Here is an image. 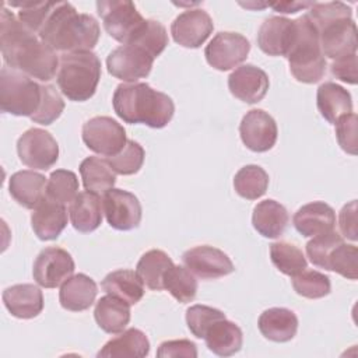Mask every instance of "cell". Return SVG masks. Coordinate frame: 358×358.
<instances>
[{"label": "cell", "mask_w": 358, "mask_h": 358, "mask_svg": "<svg viewBox=\"0 0 358 358\" xmlns=\"http://www.w3.org/2000/svg\"><path fill=\"white\" fill-rule=\"evenodd\" d=\"M204 341L208 350L214 354L220 357H231L242 348L243 334L238 324L225 317L211 324L204 336Z\"/></svg>", "instance_id": "30"}, {"label": "cell", "mask_w": 358, "mask_h": 358, "mask_svg": "<svg viewBox=\"0 0 358 358\" xmlns=\"http://www.w3.org/2000/svg\"><path fill=\"white\" fill-rule=\"evenodd\" d=\"M144 148L134 140H127L123 150L113 155L108 157L106 161L115 171V173L119 175H134L140 171L144 162Z\"/></svg>", "instance_id": "41"}, {"label": "cell", "mask_w": 358, "mask_h": 358, "mask_svg": "<svg viewBox=\"0 0 358 358\" xmlns=\"http://www.w3.org/2000/svg\"><path fill=\"white\" fill-rule=\"evenodd\" d=\"M112 105L123 122L143 123L152 129L165 127L175 113L172 98L147 83L119 84L113 92Z\"/></svg>", "instance_id": "3"}, {"label": "cell", "mask_w": 358, "mask_h": 358, "mask_svg": "<svg viewBox=\"0 0 358 358\" xmlns=\"http://www.w3.org/2000/svg\"><path fill=\"white\" fill-rule=\"evenodd\" d=\"M296 35L287 55L292 76L305 84L317 83L326 73V59L320 48L319 32L305 14L295 20Z\"/></svg>", "instance_id": "4"}, {"label": "cell", "mask_w": 358, "mask_h": 358, "mask_svg": "<svg viewBox=\"0 0 358 358\" xmlns=\"http://www.w3.org/2000/svg\"><path fill=\"white\" fill-rule=\"evenodd\" d=\"M316 105L322 117L331 124H336L341 116L352 112L351 94L344 87L331 81L317 88Z\"/></svg>", "instance_id": "27"}, {"label": "cell", "mask_w": 358, "mask_h": 358, "mask_svg": "<svg viewBox=\"0 0 358 358\" xmlns=\"http://www.w3.org/2000/svg\"><path fill=\"white\" fill-rule=\"evenodd\" d=\"M324 56L337 60L357 53V25L352 18H337L317 29Z\"/></svg>", "instance_id": "17"}, {"label": "cell", "mask_w": 358, "mask_h": 358, "mask_svg": "<svg viewBox=\"0 0 358 358\" xmlns=\"http://www.w3.org/2000/svg\"><path fill=\"white\" fill-rule=\"evenodd\" d=\"M313 4V1H281V3H270L267 6L273 7L275 11L282 14H294L301 8H308Z\"/></svg>", "instance_id": "52"}, {"label": "cell", "mask_w": 358, "mask_h": 358, "mask_svg": "<svg viewBox=\"0 0 358 358\" xmlns=\"http://www.w3.org/2000/svg\"><path fill=\"white\" fill-rule=\"evenodd\" d=\"M338 225L341 234L350 239V241H357V200L350 201L345 204L338 215Z\"/></svg>", "instance_id": "51"}, {"label": "cell", "mask_w": 358, "mask_h": 358, "mask_svg": "<svg viewBox=\"0 0 358 358\" xmlns=\"http://www.w3.org/2000/svg\"><path fill=\"white\" fill-rule=\"evenodd\" d=\"M102 289L119 299L126 301L129 305L140 302L144 295V284L133 270H115L109 273L101 282Z\"/></svg>", "instance_id": "32"}, {"label": "cell", "mask_w": 358, "mask_h": 358, "mask_svg": "<svg viewBox=\"0 0 358 358\" xmlns=\"http://www.w3.org/2000/svg\"><path fill=\"white\" fill-rule=\"evenodd\" d=\"M70 220L76 231L92 232L102 222V203L99 194L92 192H81L70 203Z\"/></svg>", "instance_id": "28"}, {"label": "cell", "mask_w": 358, "mask_h": 358, "mask_svg": "<svg viewBox=\"0 0 358 358\" xmlns=\"http://www.w3.org/2000/svg\"><path fill=\"white\" fill-rule=\"evenodd\" d=\"M296 35V22L285 17L264 20L257 32V45L268 56H287Z\"/></svg>", "instance_id": "18"}, {"label": "cell", "mask_w": 358, "mask_h": 358, "mask_svg": "<svg viewBox=\"0 0 358 358\" xmlns=\"http://www.w3.org/2000/svg\"><path fill=\"white\" fill-rule=\"evenodd\" d=\"M329 271H336L337 274L348 278L357 280L358 277V249L355 245H348L341 242L334 248L327 263Z\"/></svg>", "instance_id": "42"}, {"label": "cell", "mask_w": 358, "mask_h": 358, "mask_svg": "<svg viewBox=\"0 0 358 358\" xmlns=\"http://www.w3.org/2000/svg\"><path fill=\"white\" fill-rule=\"evenodd\" d=\"M330 70L336 78H338L347 84H352V85L357 84V81H358L357 53L334 60L330 66Z\"/></svg>", "instance_id": "50"}, {"label": "cell", "mask_w": 358, "mask_h": 358, "mask_svg": "<svg viewBox=\"0 0 358 358\" xmlns=\"http://www.w3.org/2000/svg\"><path fill=\"white\" fill-rule=\"evenodd\" d=\"M295 229L302 236H316L334 231L336 213L324 201H312L294 214L292 218Z\"/></svg>", "instance_id": "20"}, {"label": "cell", "mask_w": 358, "mask_h": 358, "mask_svg": "<svg viewBox=\"0 0 358 358\" xmlns=\"http://www.w3.org/2000/svg\"><path fill=\"white\" fill-rule=\"evenodd\" d=\"M341 242H344V239L336 231L316 235L306 243V255L312 264L327 270L329 257L334 248L338 246Z\"/></svg>", "instance_id": "44"}, {"label": "cell", "mask_w": 358, "mask_h": 358, "mask_svg": "<svg viewBox=\"0 0 358 358\" xmlns=\"http://www.w3.org/2000/svg\"><path fill=\"white\" fill-rule=\"evenodd\" d=\"M18 7V20L32 32L38 34L56 3L52 1H17L6 3Z\"/></svg>", "instance_id": "43"}, {"label": "cell", "mask_w": 358, "mask_h": 358, "mask_svg": "<svg viewBox=\"0 0 358 358\" xmlns=\"http://www.w3.org/2000/svg\"><path fill=\"white\" fill-rule=\"evenodd\" d=\"M289 221L287 208L273 199L257 203L253 208V228L264 238H278L284 234Z\"/></svg>", "instance_id": "25"}, {"label": "cell", "mask_w": 358, "mask_h": 358, "mask_svg": "<svg viewBox=\"0 0 358 358\" xmlns=\"http://www.w3.org/2000/svg\"><path fill=\"white\" fill-rule=\"evenodd\" d=\"M64 110V101L53 85H42V102L31 120L43 126L52 124Z\"/></svg>", "instance_id": "46"}, {"label": "cell", "mask_w": 358, "mask_h": 358, "mask_svg": "<svg viewBox=\"0 0 358 358\" xmlns=\"http://www.w3.org/2000/svg\"><path fill=\"white\" fill-rule=\"evenodd\" d=\"M234 187L241 197L256 200L266 193L268 187V175L259 165H246L235 173Z\"/></svg>", "instance_id": "35"}, {"label": "cell", "mask_w": 358, "mask_h": 358, "mask_svg": "<svg viewBox=\"0 0 358 358\" xmlns=\"http://www.w3.org/2000/svg\"><path fill=\"white\" fill-rule=\"evenodd\" d=\"M150 352V341L141 330L130 327L115 338L109 340L96 354L98 358H126L147 357Z\"/></svg>", "instance_id": "29"}, {"label": "cell", "mask_w": 358, "mask_h": 358, "mask_svg": "<svg viewBox=\"0 0 358 358\" xmlns=\"http://www.w3.org/2000/svg\"><path fill=\"white\" fill-rule=\"evenodd\" d=\"M268 87L270 81L266 71L253 64L239 66L228 77V88L231 94L246 103L262 101L266 96Z\"/></svg>", "instance_id": "19"}, {"label": "cell", "mask_w": 358, "mask_h": 358, "mask_svg": "<svg viewBox=\"0 0 358 358\" xmlns=\"http://www.w3.org/2000/svg\"><path fill=\"white\" fill-rule=\"evenodd\" d=\"M242 143L255 152H264L273 148L277 141V123L263 109L246 112L239 124Z\"/></svg>", "instance_id": "15"}, {"label": "cell", "mask_w": 358, "mask_h": 358, "mask_svg": "<svg viewBox=\"0 0 358 358\" xmlns=\"http://www.w3.org/2000/svg\"><path fill=\"white\" fill-rule=\"evenodd\" d=\"M46 178L35 171H18L10 176L11 197L22 207L34 210L46 197Z\"/></svg>", "instance_id": "23"}, {"label": "cell", "mask_w": 358, "mask_h": 358, "mask_svg": "<svg viewBox=\"0 0 358 358\" xmlns=\"http://www.w3.org/2000/svg\"><path fill=\"white\" fill-rule=\"evenodd\" d=\"M271 263L285 275L294 277L306 268V259L299 248L288 242H274L270 245Z\"/></svg>", "instance_id": "37"}, {"label": "cell", "mask_w": 358, "mask_h": 358, "mask_svg": "<svg viewBox=\"0 0 358 358\" xmlns=\"http://www.w3.org/2000/svg\"><path fill=\"white\" fill-rule=\"evenodd\" d=\"M221 319H225V313L207 305H193L186 310L187 327L190 333L197 338H204L211 324Z\"/></svg>", "instance_id": "45"}, {"label": "cell", "mask_w": 358, "mask_h": 358, "mask_svg": "<svg viewBox=\"0 0 358 358\" xmlns=\"http://www.w3.org/2000/svg\"><path fill=\"white\" fill-rule=\"evenodd\" d=\"M96 294V282L91 277L78 273L62 284L59 291V301L64 309L71 312H81L88 309L95 302Z\"/></svg>", "instance_id": "24"}, {"label": "cell", "mask_w": 358, "mask_h": 358, "mask_svg": "<svg viewBox=\"0 0 358 358\" xmlns=\"http://www.w3.org/2000/svg\"><path fill=\"white\" fill-rule=\"evenodd\" d=\"M94 317L96 324L105 333H120L130 322V305L126 301L108 294L96 302Z\"/></svg>", "instance_id": "31"}, {"label": "cell", "mask_w": 358, "mask_h": 358, "mask_svg": "<svg viewBox=\"0 0 358 358\" xmlns=\"http://www.w3.org/2000/svg\"><path fill=\"white\" fill-rule=\"evenodd\" d=\"M99 24L91 14L78 13L69 1L55 4L38 36L55 52L92 50L99 41Z\"/></svg>", "instance_id": "2"}, {"label": "cell", "mask_w": 358, "mask_h": 358, "mask_svg": "<svg viewBox=\"0 0 358 358\" xmlns=\"http://www.w3.org/2000/svg\"><path fill=\"white\" fill-rule=\"evenodd\" d=\"M0 49L6 66L31 78L49 81L59 71L56 52L15 18L6 4L0 11Z\"/></svg>", "instance_id": "1"}, {"label": "cell", "mask_w": 358, "mask_h": 358, "mask_svg": "<svg viewBox=\"0 0 358 358\" xmlns=\"http://www.w3.org/2000/svg\"><path fill=\"white\" fill-rule=\"evenodd\" d=\"M7 310L18 319L36 317L43 309V295L34 284H15L3 291Z\"/></svg>", "instance_id": "22"}, {"label": "cell", "mask_w": 358, "mask_h": 358, "mask_svg": "<svg viewBox=\"0 0 358 358\" xmlns=\"http://www.w3.org/2000/svg\"><path fill=\"white\" fill-rule=\"evenodd\" d=\"M292 287L295 292L303 298L319 299L330 294V278L316 270H302L292 277Z\"/></svg>", "instance_id": "39"}, {"label": "cell", "mask_w": 358, "mask_h": 358, "mask_svg": "<svg viewBox=\"0 0 358 358\" xmlns=\"http://www.w3.org/2000/svg\"><path fill=\"white\" fill-rule=\"evenodd\" d=\"M83 141L101 155L113 157L127 143L124 127L109 116H95L83 124Z\"/></svg>", "instance_id": "8"}, {"label": "cell", "mask_w": 358, "mask_h": 358, "mask_svg": "<svg viewBox=\"0 0 358 358\" xmlns=\"http://www.w3.org/2000/svg\"><path fill=\"white\" fill-rule=\"evenodd\" d=\"M154 57L136 45H122L113 49L106 59L109 74L126 83L145 78L152 69Z\"/></svg>", "instance_id": "10"}, {"label": "cell", "mask_w": 358, "mask_h": 358, "mask_svg": "<svg viewBox=\"0 0 358 358\" xmlns=\"http://www.w3.org/2000/svg\"><path fill=\"white\" fill-rule=\"evenodd\" d=\"M164 289L182 303L192 302L197 292V280L194 274L183 266H172L164 277Z\"/></svg>", "instance_id": "36"}, {"label": "cell", "mask_w": 358, "mask_h": 358, "mask_svg": "<svg viewBox=\"0 0 358 358\" xmlns=\"http://www.w3.org/2000/svg\"><path fill=\"white\" fill-rule=\"evenodd\" d=\"M80 175L84 187L96 194H105L116 182L115 171L106 159L99 157H87L80 164Z\"/></svg>", "instance_id": "33"}, {"label": "cell", "mask_w": 358, "mask_h": 358, "mask_svg": "<svg viewBox=\"0 0 358 358\" xmlns=\"http://www.w3.org/2000/svg\"><path fill=\"white\" fill-rule=\"evenodd\" d=\"M309 20L313 22L316 29L320 27L337 20V18H352V10L350 6L341 1H330V3H315L309 7L306 14Z\"/></svg>", "instance_id": "47"}, {"label": "cell", "mask_w": 358, "mask_h": 358, "mask_svg": "<svg viewBox=\"0 0 358 358\" xmlns=\"http://www.w3.org/2000/svg\"><path fill=\"white\" fill-rule=\"evenodd\" d=\"M172 266V259L164 250L151 249L140 257L136 273L150 289L161 291L164 289V277Z\"/></svg>", "instance_id": "34"}, {"label": "cell", "mask_w": 358, "mask_h": 358, "mask_svg": "<svg viewBox=\"0 0 358 358\" xmlns=\"http://www.w3.org/2000/svg\"><path fill=\"white\" fill-rule=\"evenodd\" d=\"M250 42L238 32H218L204 49L207 63L220 70H231L246 60Z\"/></svg>", "instance_id": "11"}, {"label": "cell", "mask_w": 358, "mask_h": 358, "mask_svg": "<svg viewBox=\"0 0 358 358\" xmlns=\"http://www.w3.org/2000/svg\"><path fill=\"white\" fill-rule=\"evenodd\" d=\"M129 45H136L148 52L154 59L159 56L168 45V34L165 27L155 20H145L144 27Z\"/></svg>", "instance_id": "40"}, {"label": "cell", "mask_w": 358, "mask_h": 358, "mask_svg": "<svg viewBox=\"0 0 358 358\" xmlns=\"http://www.w3.org/2000/svg\"><path fill=\"white\" fill-rule=\"evenodd\" d=\"M185 266L201 280H215L225 277L235 270L229 256L221 249L210 245H200L182 255Z\"/></svg>", "instance_id": "14"}, {"label": "cell", "mask_w": 358, "mask_h": 358, "mask_svg": "<svg viewBox=\"0 0 358 358\" xmlns=\"http://www.w3.org/2000/svg\"><path fill=\"white\" fill-rule=\"evenodd\" d=\"M57 85L64 96L74 102L88 101L101 78V60L94 52L64 53L60 57Z\"/></svg>", "instance_id": "5"}, {"label": "cell", "mask_w": 358, "mask_h": 358, "mask_svg": "<svg viewBox=\"0 0 358 358\" xmlns=\"http://www.w3.org/2000/svg\"><path fill=\"white\" fill-rule=\"evenodd\" d=\"M257 326L267 340L285 343L295 337L298 330V317L287 308H270L260 315Z\"/></svg>", "instance_id": "26"}, {"label": "cell", "mask_w": 358, "mask_h": 358, "mask_svg": "<svg viewBox=\"0 0 358 358\" xmlns=\"http://www.w3.org/2000/svg\"><path fill=\"white\" fill-rule=\"evenodd\" d=\"M96 10L105 31L123 45H129L145 24L134 3L127 0H101Z\"/></svg>", "instance_id": "7"}, {"label": "cell", "mask_w": 358, "mask_h": 358, "mask_svg": "<svg viewBox=\"0 0 358 358\" xmlns=\"http://www.w3.org/2000/svg\"><path fill=\"white\" fill-rule=\"evenodd\" d=\"M78 179L73 171L56 169L46 185V197L60 204L71 203L78 194Z\"/></svg>", "instance_id": "38"}, {"label": "cell", "mask_w": 358, "mask_h": 358, "mask_svg": "<svg viewBox=\"0 0 358 358\" xmlns=\"http://www.w3.org/2000/svg\"><path fill=\"white\" fill-rule=\"evenodd\" d=\"M31 225L41 241H53L67 225V210L64 204L45 197L31 215Z\"/></svg>", "instance_id": "21"}, {"label": "cell", "mask_w": 358, "mask_h": 358, "mask_svg": "<svg viewBox=\"0 0 358 358\" xmlns=\"http://www.w3.org/2000/svg\"><path fill=\"white\" fill-rule=\"evenodd\" d=\"M42 102V85L29 76L4 66L0 71V109L15 116H32Z\"/></svg>", "instance_id": "6"}, {"label": "cell", "mask_w": 358, "mask_h": 358, "mask_svg": "<svg viewBox=\"0 0 358 358\" xmlns=\"http://www.w3.org/2000/svg\"><path fill=\"white\" fill-rule=\"evenodd\" d=\"M357 124L358 119L354 112L341 116L336 122V137L340 144V147L351 154H357V147H358V137H357Z\"/></svg>", "instance_id": "48"}, {"label": "cell", "mask_w": 358, "mask_h": 358, "mask_svg": "<svg viewBox=\"0 0 358 358\" xmlns=\"http://www.w3.org/2000/svg\"><path fill=\"white\" fill-rule=\"evenodd\" d=\"M214 29L210 14L201 8H189L179 14L172 25L171 34L176 43L183 48H200Z\"/></svg>", "instance_id": "16"}, {"label": "cell", "mask_w": 358, "mask_h": 358, "mask_svg": "<svg viewBox=\"0 0 358 358\" xmlns=\"http://www.w3.org/2000/svg\"><path fill=\"white\" fill-rule=\"evenodd\" d=\"M102 208L108 224L117 231H130L138 227L143 215L138 199L122 189H110L103 194Z\"/></svg>", "instance_id": "13"}, {"label": "cell", "mask_w": 358, "mask_h": 358, "mask_svg": "<svg viewBox=\"0 0 358 358\" xmlns=\"http://www.w3.org/2000/svg\"><path fill=\"white\" fill-rule=\"evenodd\" d=\"M76 264L71 255L57 246H49L39 252L34 262L32 275L38 285L56 288L74 273Z\"/></svg>", "instance_id": "12"}, {"label": "cell", "mask_w": 358, "mask_h": 358, "mask_svg": "<svg viewBox=\"0 0 358 358\" xmlns=\"http://www.w3.org/2000/svg\"><path fill=\"white\" fill-rule=\"evenodd\" d=\"M157 357L159 358H169V357H186V358H196L197 357V347L193 341L180 338V340H168L159 344L157 350Z\"/></svg>", "instance_id": "49"}, {"label": "cell", "mask_w": 358, "mask_h": 358, "mask_svg": "<svg viewBox=\"0 0 358 358\" xmlns=\"http://www.w3.org/2000/svg\"><path fill=\"white\" fill-rule=\"evenodd\" d=\"M17 152L24 165L32 169L46 171L59 158V144L49 131L32 127L18 138Z\"/></svg>", "instance_id": "9"}]
</instances>
